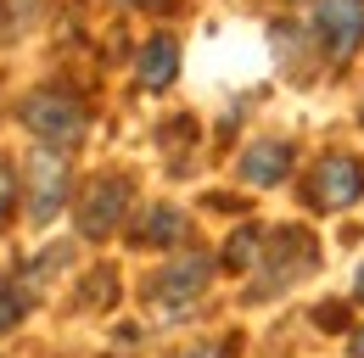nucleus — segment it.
<instances>
[{"label":"nucleus","instance_id":"15","mask_svg":"<svg viewBox=\"0 0 364 358\" xmlns=\"http://www.w3.org/2000/svg\"><path fill=\"white\" fill-rule=\"evenodd\" d=\"M314 325H319V330H342V325H348V308H342V303H319Z\"/></svg>","mask_w":364,"mask_h":358},{"label":"nucleus","instance_id":"8","mask_svg":"<svg viewBox=\"0 0 364 358\" xmlns=\"http://www.w3.org/2000/svg\"><path fill=\"white\" fill-rule=\"evenodd\" d=\"M291 140H252L247 151H241V163H235V174H241V185H258V190H269V185H280V179L291 174Z\"/></svg>","mask_w":364,"mask_h":358},{"label":"nucleus","instance_id":"14","mask_svg":"<svg viewBox=\"0 0 364 358\" xmlns=\"http://www.w3.org/2000/svg\"><path fill=\"white\" fill-rule=\"evenodd\" d=\"M11 207H17V168L0 157V224L11 219Z\"/></svg>","mask_w":364,"mask_h":358},{"label":"nucleus","instance_id":"9","mask_svg":"<svg viewBox=\"0 0 364 358\" xmlns=\"http://www.w3.org/2000/svg\"><path fill=\"white\" fill-rule=\"evenodd\" d=\"M174 73H180V45H174V34H151V40L140 45V62H135L140 90H168Z\"/></svg>","mask_w":364,"mask_h":358},{"label":"nucleus","instance_id":"18","mask_svg":"<svg viewBox=\"0 0 364 358\" xmlns=\"http://www.w3.org/2000/svg\"><path fill=\"white\" fill-rule=\"evenodd\" d=\"M124 6H163V0H124Z\"/></svg>","mask_w":364,"mask_h":358},{"label":"nucleus","instance_id":"10","mask_svg":"<svg viewBox=\"0 0 364 358\" xmlns=\"http://www.w3.org/2000/svg\"><path fill=\"white\" fill-rule=\"evenodd\" d=\"M185 229H191V219H185L180 207H146L140 224L129 229V241H135L140 252H146V246H180Z\"/></svg>","mask_w":364,"mask_h":358},{"label":"nucleus","instance_id":"16","mask_svg":"<svg viewBox=\"0 0 364 358\" xmlns=\"http://www.w3.org/2000/svg\"><path fill=\"white\" fill-rule=\"evenodd\" d=\"M174 358H235V342H208V347H191V353H174Z\"/></svg>","mask_w":364,"mask_h":358},{"label":"nucleus","instance_id":"13","mask_svg":"<svg viewBox=\"0 0 364 358\" xmlns=\"http://www.w3.org/2000/svg\"><path fill=\"white\" fill-rule=\"evenodd\" d=\"M85 308H112L118 303V280H112V268H95L90 280H85V297H79Z\"/></svg>","mask_w":364,"mask_h":358},{"label":"nucleus","instance_id":"7","mask_svg":"<svg viewBox=\"0 0 364 358\" xmlns=\"http://www.w3.org/2000/svg\"><path fill=\"white\" fill-rule=\"evenodd\" d=\"M314 34L331 62H348L364 45V0H319L314 6Z\"/></svg>","mask_w":364,"mask_h":358},{"label":"nucleus","instance_id":"17","mask_svg":"<svg viewBox=\"0 0 364 358\" xmlns=\"http://www.w3.org/2000/svg\"><path fill=\"white\" fill-rule=\"evenodd\" d=\"M348 353H353V358H364V330L353 336V342H348Z\"/></svg>","mask_w":364,"mask_h":358},{"label":"nucleus","instance_id":"1","mask_svg":"<svg viewBox=\"0 0 364 358\" xmlns=\"http://www.w3.org/2000/svg\"><path fill=\"white\" fill-rule=\"evenodd\" d=\"M17 118H23V129L34 140L62 146V151H73L85 140V129H90V107L79 95H68V90H34V95H23Z\"/></svg>","mask_w":364,"mask_h":358},{"label":"nucleus","instance_id":"11","mask_svg":"<svg viewBox=\"0 0 364 358\" xmlns=\"http://www.w3.org/2000/svg\"><path fill=\"white\" fill-rule=\"evenodd\" d=\"M264 241H269V229H258V224H241V229L230 235V246H225V264L235 268V274L258 268V264H264Z\"/></svg>","mask_w":364,"mask_h":358},{"label":"nucleus","instance_id":"5","mask_svg":"<svg viewBox=\"0 0 364 358\" xmlns=\"http://www.w3.org/2000/svg\"><path fill=\"white\" fill-rule=\"evenodd\" d=\"M68 185H73L68 151L40 140V146H34V157H28V213H34V224H50V219H56V207L68 202Z\"/></svg>","mask_w":364,"mask_h":358},{"label":"nucleus","instance_id":"3","mask_svg":"<svg viewBox=\"0 0 364 358\" xmlns=\"http://www.w3.org/2000/svg\"><path fill=\"white\" fill-rule=\"evenodd\" d=\"M319 264V246L309 229H269V241H264V264L258 274H269L264 286H252V297H269L280 286H297L303 274H314Z\"/></svg>","mask_w":364,"mask_h":358},{"label":"nucleus","instance_id":"6","mask_svg":"<svg viewBox=\"0 0 364 358\" xmlns=\"http://www.w3.org/2000/svg\"><path fill=\"white\" fill-rule=\"evenodd\" d=\"M129 213V179L124 174H101L79 190V235L85 241H107Z\"/></svg>","mask_w":364,"mask_h":358},{"label":"nucleus","instance_id":"12","mask_svg":"<svg viewBox=\"0 0 364 358\" xmlns=\"http://www.w3.org/2000/svg\"><path fill=\"white\" fill-rule=\"evenodd\" d=\"M28 303H34V297H28V286H23V280H0V336L28 313Z\"/></svg>","mask_w":364,"mask_h":358},{"label":"nucleus","instance_id":"19","mask_svg":"<svg viewBox=\"0 0 364 358\" xmlns=\"http://www.w3.org/2000/svg\"><path fill=\"white\" fill-rule=\"evenodd\" d=\"M353 291H359V297H364V268H359V280H353Z\"/></svg>","mask_w":364,"mask_h":358},{"label":"nucleus","instance_id":"2","mask_svg":"<svg viewBox=\"0 0 364 358\" xmlns=\"http://www.w3.org/2000/svg\"><path fill=\"white\" fill-rule=\"evenodd\" d=\"M208 280H213V258H208V252H185V258H174L168 268H157V274H151L146 303L163 313V325H174V319L191 313V303L208 291Z\"/></svg>","mask_w":364,"mask_h":358},{"label":"nucleus","instance_id":"4","mask_svg":"<svg viewBox=\"0 0 364 358\" xmlns=\"http://www.w3.org/2000/svg\"><path fill=\"white\" fill-rule=\"evenodd\" d=\"M303 196H309V207L319 213H342V207H353L364 196V163L359 157H348V151H331V157H319L309 185H303Z\"/></svg>","mask_w":364,"mask_h":358}]
</instances>
